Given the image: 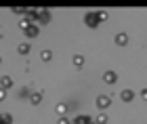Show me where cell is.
Returning a JSON list of instances; mask_svg holds the SVG:
<instances>
[{
    "mask_svg": "<svg viewBox=\"0 0 147 124\" xmlns=\"http://www.w3.org/2000/svg\"><path fill=\"white\" fill-rule=\"evenodd\" d=\"M30 17L32 19H36V21H40V25H42V23H49L51 21V13L49 11H30Z\"/></svg>",
    "mask_w": 147,
    "mask_h": 124,
    "instance_id": "cell-1",
    "label": "cell"
},
{
    "mask_svg": "<svg viewBox=\"0 0 147 124\" xmlns=\"http://www.w3.org/2000/svg\"><path fill=\"white\" fill-rule=\"evenodd\" d=\"M84 21H86V25H90V28H97L101 19H99V13L90 11V13H86V15H84Z\"/></svg>",
    "mask_w": 147,
    "mask_h": 124,
    "instance_id": "cell-2",
    "label": "cell"
},
{
    "mask_svg": "<svg viewBox=\"0 0 147 124\" xmlns=\"http://www.w3.org/2000/svg\"><path fill=\"white\" fill-rule=\"evenodd\" d=\"M109 103H111L109 95H101V97H97V107H99V109H105V107H109Z\"/></svg>",
    "mask_w": 147,
    "mask_h": 124,
    "instance_id": "cell-3",
    "label": "cell"
},
{
    "mask_svg": "<svg viewBox=\"0 0 147 124\" xmlns=\"http://www.w3.org/2000/svg\"><path fill=\"white\" fill-rule=\"evenodd\" d=\"M23 32H25V36H30V38H36V36L40 34V25H36V23H32L30 28H25Z\"/></svg>",
    "mask_w": 147,
    "mask_h": 124,
    "instance_id": "cell-4",
    "label": "cell"
},
{
    "mask_svg": "<svg viewBox=\"0 0 147 124\" xmlns=\"http://www.w3.org/2000/svg\"><path fill=\"white\" fill-rule=\"evenodd\" d=\"M103 80L109 82V84H113V82L118 80V78H116V71H105V74H103Z\"/></svg>",
    "mask_w": 147,
    "mask_h": 124,
    "instance_id": "cell-5",
    "label": "cell"
},
{
    "mask_svg": "<svg viewBox=\"0 0 147 124\" xmlns=\"http://www.w3.org/2000/svg\"><path fill=\"white\" fill-rule=\"evenodd\" d=\"M17 53H19V55H28V53H30V44H28V42H21V44L17 46Z\"/></svg>",
    "mask_w": 147,
    "mask_h": 124,
    "instance_id": "cell-6",
    "label": "cell"
},
{
    "mask_svg": "<svg viewBox=\"0 0 147 124\" xmlns=\"http://www.w3.org/2000/svg\"><path fill=\"white\" fill-rule=\"evenodd\" d=\"M0 86H2V88H11V86H13V78L2 76V80H0Z\"/></svg>",
    "mask_w": 147,
    "mask_h": 124,
    "instance_id": "cell-7",
    "label": "cell"
},
{
    "mask_svg": "<svg viewBox=\"0 0 147 124\" xmlns=\"http://www.w3.org/2000/svg\"><path fill=\"white\" fill-rule=\"evenodd\" d=\"M74 124H92V122H90L88 116H78V118L74 120Z\"/></svg>",
    "mask_w": 147,
    "mask_h": 124,
    "instance_id": "cell-8",
    "label": "cell"
},
{
    "mask_svg": "<svg viewBox=\"0 0 147 124\" xmlns=\"http://www.w3.org/2000/svg\"><path fill=\"white\" fill-rule=\"evenodd\" d=\"M74 65H76V67H82L84 65V57L82 55H74Z\"/></svg>",
    "mask_w": 147,
    "mask_h": 124,
    "instance_id": "cell-9",
    "label": "cell"
},
{
    "mask_svg": "<svg viewBox=\"0 0 147 124\" xmlns=\"http://www.w3.org/2000/svg\"><path fill=\"white\" fill-rule=\"evenodd\" d=\"M120 97H122L124 101H130L135 95H132V90H128V88H126V90H122V93H120Z\"/></svg>",
    "mask_w": 147,
    "mask_h": 124,
    "instance_id": "cell-10",
    "label": "cell"
},
{
    "mask_svg": "<svg viewBox=\"0 0 147 124\" xmlns=\"http://www.w3.org/2000/svg\"><path fill=\"white\" fill-rule=\"evenodd\" d=\"M30 101H32V105H38V103L42 101V95H40V93H34V95L30 97Z\"/></svg>",
    "mask_w": 147,
    "mask_h": 124,
    "instance_id": "cell-11",
    "label": "cell"
},
{
    "mask_svg": "<svg viewBox=\"0 0 147 124\" xmlns=\"http://www.w3.org/2000/svg\"><path fill=\"white\" fill-rule=\"evenodd\" d=\"M116 42L118 44H126V42H128V38H126V34H118L116 36Z\"/></svg>",
    "mask_w": 147,
    "mask_h": 124,
    "instance_id": "cell-12",
    "label": "cell"
},
{
    "mask_svg": "<svg viewBox=\"0 0 147 124\" xmlns=\"http://www.w3.org/2000/svg\"><path fill=\"white\" fill-rule=\"evenodd\" d=\"M0 122H2V124H11V122H13L11 114H2V116H0Z\"/></svg>",
    "mask_w": 147,
    "mask_h": 124,
    "instance_id": "cell-13",
    "label": "cell"
},
{
    "mask_svg": "<svg viewBox=\"0 0 147 124\" xmlns=\"http://www.w3.org/2000/svg\"><path fill=\"white\" fill-rule=\"evenodd\" d=\"M40 57H42V61H51L53 53H51V51H42V55H40Z\"/></svg>",
    "mask_w": 147,
    "mask_h": 124,
    "instance_id": "cell-14",
    "label": "cell"
},
{
    "mask_svg": "<svg viewBox=\"0 0 147 124\" xmlns=\"http://www.w3.org/2000/svg\"><path fill=\"white\" fill-rule=\"evenodd\" d=\"M107 122V116L105 114H99V118H97V124H105Z\"/></svg>",
    "mask_w": 147,
    "mask_h": 124,
    "instance_id": "cell-15",
    "label": "cell"
},
{
    "mask_svg": "<svg viewBox=\"0 0 147 124\" xmlns=\"http://www.w3.org/2000/svg\"><path fill=\"white\" fill-rule=\"evenodd\" d=\"M28 95H30V90L25 88V86H23V88H19V97H28Z\"/></svg>",
    "mask_w": 147,
    "mask_h": 124,
    "instance_id": "cell-16",
    "label": "cell"
},
{
    "mask_svg": "<svg viewBox=\"0 0 147 124\" xmlns=\"http://www.w3.org/2000/svg\"><path fill=\"white\" fill-rule=\"evenodd\" d=\"M57 112H59V114H61V116L65 114V105H63V103H61V105H57Z\"/></svg>",
    "mask_w": 147,
    "mask_h": 124,
    "instance_id": "cell-17",
    "label": "cell"
},
{
    "mask_svg": "<svg viewBox=\"0 0 147 124\" xmlns=\"http://www.w3.org/2000/svg\"><path fill=\"white\" fill-rule=\"evenodd\" d=\"M57 124H69V122H67V118H59V122H57Z\"/></svg>",
    "mask_w": 147,
    "mask_h": 124,
    "instance_id": "cell-18",
    "label": "cell"
},
{
    "mask_svg": "<svg viewBox=\"0 0 147 124\" xmlns=\"http://www.w3.org/2000/svg\"><path fill=\"white\" fill-rule=\"evenodd\" d=\"M4 97H6V95H4V90H2V88H0V101H2V99H4Z\"/></svg>",
    "mask_w": 147,
    "mask_h": 124,
    "instance_id": "cell-19",
    "label": "cell"
},
{
    "mask_svg": "<svg viewBox=\"0 0 147 124\" xmlns=\"http://www.w3.org/2000/svg\"><path fill=\"white\" fill-rule=\"evenodd\" d=\"M0 63H2V59H0Z\"/></svg>",
    "mask_w": 147,
    "mask_h": 124,
    "instance_id": "cell-20",
    "label": "cell"
},
{
    "mask_svg": "<svg viewBox=\"0 0 147 124\" xmlns=\"http://www.w3.org/2000/svg\"><path fill=\"white\" fill-rule=\"evenodd\" d=\"M0 124H2V122H0Z\"/></svg>",
    "mask_w": 147,
    "mask_h": 124,
    "instance_id": "cell-21",
    "label": "cell"
}]
</instances>
